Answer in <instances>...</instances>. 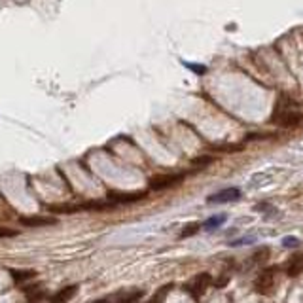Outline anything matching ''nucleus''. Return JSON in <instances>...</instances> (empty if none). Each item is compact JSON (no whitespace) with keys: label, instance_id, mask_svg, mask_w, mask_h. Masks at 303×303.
Segmentation results:
<instances>
[{"label":"nucleus","instance_id":"f257e3e1","mask_svg":"<svg viewBox=\"0 0 303 303\" xmlns=\"http://www.w3.org/2000/svg\"><path fill=\"white\" fill-rule=\"evenodd\" d=\"M271 123L279 125L282 129H296V127H300L303 123V114L300 110L286 108V106L280 102V106L275 110V114H273V118H271Z\"/></svg>","mask_w":303,"mask_h":303},{"label":"nucleus","instance_id":"f03ea898","mask_svg":"<svg viewBox=\"0 0 303 303\" xmlns=\"http://www.w3.org/2000/svg\"><path fill=\"white\" fill-rule=\"evenodd\" d=\"M275 282H277V267H271V269H266V271H262L258 275L254 286L260 294L269 296L273 292V288H275Z\"/></svg>","mask_w":303,"mask_h":303},{"label":"nucleus","instance_id":"7ed1b4c3","mask_svg":"<svg viewBox=\"0 0 303 303\" xmlns=\"http://www.w3.org/2000/svg\"><path fill=\"white\" fill-rule=\"evenodd\" d=\"M186 178L184 172H178V174H159V176H154L150 180V190H167V188H172L176 184H180L182 180Z\"/></svg>","mask_w":303,"mask_h":303},{"label":"nucleus","instance_id":"20e7f679","mask_svg":"<svg viewBox=\"0 0 303 303\" xmlns=\"http://www.w3.org/2000/svg\"><path fill=\"white\" fill-rule=\"evenodd\" d=\"M210 282H212V277H210L208 273H201V275H197V277H194V279L190 280L186 288H188V292L197 300L199 296L205 294V290L210 286Z\"/></svg>","mask_w":303,"mask_h":303},{"label":"nucleus","instance_id":"39448f33","mask_svg":"<svg viewBox=\"0 0 303 303\" xmlns=\"http://www.w3.org/2000/svg\"><path fill=\"white\" fill-rule=\"evenodd\" d=\"M241 197V190L239 188H226L222 192L212 194L206 201L208 203H231V201H237Z\"/></svg>","mask_w":303,"mask_h":303},{"label":"nucleus","instance_id":"423d86ee","mask_svg":"<svg viewBox=\"0 0 303 303\" xmlns=\"http://www.w3.org/2000/svg\"><path fill=\"white\" fill-rule=\"evenodd\" d=\"M21 224L27 228H44V226H55L57 220L51 216H27L21 218Z\"/></svg>","mask_w":303,"mask_h":303},{"label":"nucleus","instance_id":"0eeeda50","mask_svg":"<svg viewBox=\"0 0 303 303\" xmlns=\"http://www.w3.org/2000/svg\"><path fill=\"white\" fill-rule=\"evenodd\" d=\"M146 194L144 192H135V194H112L108 197L112 203L116 205H121V203H135V201H140L144 199Z\"/></svg>","mask_w":303,"mask_h":303},{"label":"nucleus","instance_id":"6e6552de","mask_svg":"<svg viewBox=\"0 0 303 303\" xmlns=\"http://www.w3.org/2000/svg\"><path fill=\"white\" fill-rule=\"evenodd\" d=\"M76 292H78V286H67V288L59 290L51 298V303H68Z\"/></svg>","mask_w":303,"mask_h":303},{"label":"nucleus","instance_id":"1a4fd4ad","mask_svg":"<svg viewBox=\"0 0 303 303\" xmlns=\"http://www.w3.org/2000/svg\"><path fill=\"white\" fill-rule=\"evenodd\" d=\"M302 271H303V256H294L290 262H288V266H286V273L290 277H298Z\"/></svg>","mask_w":303,"mask_h":303},{"label":"nucleus","instance_id":"9d476101","mask_svg":"<svg viewBox=\"0 0 303 303\" xmlns=\"http://www.w3.org/2000/svg\"><path fill=\"white\" fill-rule=\"evenodd\" d=\"M224 222H226V214H216V216H210V218L206 220L205 224H203V228L208 231L216 230V228H220Z\"/></svg>","mask_w":303,"mask_h":303},{"label":"nucleus","instance_id":"9b49d317","mask_svg":"<svg viewBox=\"0 0 303 303\" xmlns=\"http://www.w3.org/2000/svg\"><path fill=\"white\" fill-rule=\"evenodd\" d=\"M170 288H172V284H165V286H161L158 294H156V296H154L148 303H163L165 302V298H167V294L170 292Z\"/></svg>","mask_w":303,"mask_h":303},{"label":"nucleus","instance_id":"f8f14e48","mask_svg":"<svg viewBox=\"0 0 303 303\" xmlns=\"http://www.w3.org/2000/svg\"><path fill=\"white\" fill-rule=\"evenodd\" d=\"M250 258H252V264H262V262H266L267 258H269V248H267V246H264V248L256 250V252L250 256Z\"/></svg>","mask_w":303,"mask_h":303},{"label":"nucleus","instance_id":"ddd939ff","mask_svg":"<svg viewBox=\"0 0 303 303\" xmlns=\"http://www.w3.org/2000/svg\"><path fill=\"white\" fill-rule=\"evenodd\" d=\"M201 230V224H197V222H194V224H188L184 230H182L180 237L182 239H186V237H192V235H195L197 231Z\"/></svg>","mask_w":303,"mask_h":303},{"label":"nucleus","instance_id":"4468645a","mask_svg":"<svg viewBox=\"0 0 303 303\" xmlns=\"http://www.w3.org/2000/svg\"><path fill=\"white\" fill-rule=\"evenodd\" d=\"M36 273L34 271H12V277L15 282H21V280H27V279H33Z\"/></svg>","mask_w":303,"mask_h":303},{"label":"nucleus","instance_id":"2eb2a0df","mask_svg":"<svg viewBox=\"0 0 303 303\" xmlns=\"http://www.w3.org/2000/svg\"><path fill=\"white\" fill-rule=\"evenodd\" d=\"M282 244H284L286 248H296V246H300V239H298V237H284V239H282Z\"/></svg>","mask_w":303,"mask_h":303},{"label":"nucleus","instance_id":"dca6fc26","mask_svg":"<svg viewBox=\"0 0 303 303\" xmlns=\"http://www.w3.org/2000/svg\"><path fill=\"white\" fill-rule=\"evenodd\" d=\"M15 235H17V231H15V230L0 226V239H6V237H15Z\"/></svg>","mask_w":303,"mask_h":303},{"label":"nucleus","instance_id":"f3484780","mask_svg":"<svg viewBox=\"0 0 303 303\" xmlns=\"http://www.w3.org/2000/svg\"><path fill=\"white\" fill-rule=\"evenodd\" d=\"M256 237H244V239H237V241L230 242L231 246H241V244H250V242H254Z\"/></svg>","mask_w":303,"mask_h":303},{"label":"nucleus","instance_id":"a211bd4d","mask_svg":"<svg viewBox=\"0 0 303 303\" xmlns=\"http://www.w3.org/2000/svg\"><path fill=\"white\" fill-rule=\"evenodd\" d=\"M186 67H188V68H194L195 74H205L206 72V67H203V65H194V63H188Z\"/></svg>","mask_w":303,"mask_h":303},{"label":"nucleus","instance_id":"6ab92c4d","mask_svg":"<svg viewBox=\"0 0 303 303\" xmlns=\"http://www.w3.org/2000/svg\"><path fill=\"white\" fill-rule=\"evenodd\" d=\"M214 159L210 158V156H203V158H195L194 159V165H208V163H212Z\"/></svg>","mask_w":303,"mask_h":303}]
</instances>
